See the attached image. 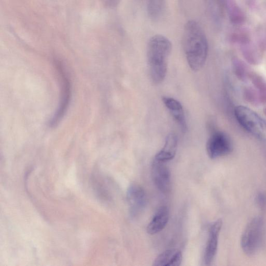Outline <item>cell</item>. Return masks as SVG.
<instances>
[{
    "label": "cell",
    "instance_id": "obj_1",
    "mask_svg": "<svg viewBox=\"0 0 266 266\" xmlns=\"http://www.w3.org/2000/svg\"><path fill=\"white\" fill-rule=\"evenodd\" d=\"M183 47L190 68L194 71L201 69L206 61L209 46L204 31L195 21H188L185 24Z\"/></svg>",
    "mask_w": 266,
    "mask_h": 266
},
{
    "label": "cell",
    "instance_id": "obj_2",
    "mask_svg": "<svg viewBox=\"0 0 266 266\" xmlns=\"http://www.w3.org/2000/svg\"><path fill=\"white\" fill-rule=\"evenodd\" d=\"M172 49L171 41L163 36H154L149 41L147 60L149 76L155 85L161 84L166 77Z\"/></svg>",
    "mask_w": 266,
    "mask_h": 266
},
{
    "label": "cell",
    "instance_id": "obj_3",
    "mask_svg": "<svg viewBox=\"0 0 266 266\" xmlns=\"http://www.w3.org/2000/svg\"><path fill=\"white\" fill-rule=\"evenodd\" d=\"M235 115L245 130L255 137L266 141V121L259 114L246 106H238Z\"/></svg>",
    "mask_w": 266,
    "mask_h": 266
},
{
    "label": "cell",
    "instance_id": "obj_4",
    "mask_svg": "<svg viewBox=\"0 0 266 266\" xmlns=\"http://www.w3.org/2000/svg\"><path fill=\"white\" fill-rule=\"evenodd\" d=\"M263 226L260 218L254 219L247 224L241 239V246L246 254L252 256L259 250L262 240Z\"/></svg>",
    "mask_w": 266,
    "mask_h": 266
},
{
    "label": "cell",
    "instance_id": "obj_5",
    "mask_svg": "<svg viewBox=\"0 0 266 266\" xmlns=\"http://www.w3.org/2000/svg\"><path fill=\"white\" fill-rule=\"evenodd\" d=\"M232 150L231 140L226 133L222 132H213L207 141L206 152L211 159H217L227 155Z\"/></svg>",
    "mask_w": 266,
    "mask_h": 266
},
{
    "label": "cell",
    "instance_id": "obj_6",
    "mask_svg": "<svg viewBox=\"0 0 266 266\" xmlns=\"http://www.w3.org/2000/svg\"><path fill=\"white\" fill-rule=\"evenodd\" d=\"M127 199L131 217H137L144 211L147 204L145 190L139 185L132 184L128 189Z\"/></svg>",
    "mask_w": 266,
    "mask_h": 266
},
{
    "label": "cell",
    "instance_id": "obj_7",
    "mask_svg": "<svg viewBox=\"0 0 266 266\" xmlns=\"http://www.w3.org/2000/svg\"><path fill=\"white\" fill-rule=\"evenodd\" d=\"M166 162L154 160L152 166L153 181L158 189L167 193L171 188V174Z\"/></svg>",
    "mask_w": 266,
    "mask_h": 266
},
{
    "label": "cell",
    "instance_id": "obj_8",
    "mask_svg": "<svg viewBox=\"0 0 266 266\" xmlns=\"http://www.w3.org/2000/svg\"><path fill=\"white\" fill-rule=\"evenodd\" d=\"M221 220L214 222L209 228V237L204 254V261L206 265L213 261L218 250L220 232L222 227Z\"/></svg>",
    "mask_w": 266,
    "mask_h": 266
},
{
    "label": "cell",
    "instance_id": "obj_9",
    "mask_svg": "<svg viewBox=\"0 0 266 266\" xmlns=\"http://www.w3.org/2000/svg\"><path fill=\"white\" fill-rule=\"evenodd\" d=\"M162 101L169 110L174 120L178 124L182 132L185 133L187 130V126L181 104L176 99L166 96L162 97Z\"/></svg>",
    "mask_w": 266,
    "mask_h": 266
},
{
    "label": "cell",
    "instance_id": "obj_10",
    "mask_svg": "<svg viewBox=\"0 0 266 266\" xmlns=\"http://www.w3.org/2000/svg\"><path fill=\"white\" fill-rule=\"evenodd\" d=\"M169 220L168 207L162 206L157 210L147 228L148 234L153 235L161 232L166 226Z\"/></svg>",
    "mask_w": 266,
    "mask_h": 266
},
{
    "label": "cell",
    "instance_id": "obj_11",
    "mask_svg": "<svg viewBox=\"0 0 266 266\" xmlns=\"http://www.w3.org/2000/svg\"><path fill=\"white\" fill-rule=\"evenodd\" d=\"M178 146V138L174 133H170L165 139L164 145L155 156V159L167 162L176 156Z\"/></svg>",
    "mask_w": 266,
    "mask_h": 266
},
{
    "label": "cell",
    "instance_id": "obj_12",
    "mask_svg": "<svg viewBox=\"0 0 266 266\" xmlns=\"http://www.w3.org/2000/svg\"><path fill=\"white\" fill-rule=\"evenodd\" d=\"M181 252L177 249H168L158 256L154 262L155 266H178L182 262Z\"/></svg>",
    "mask_w": 266,
    "mask_h": 266
},
{
    "label": "cell",
    "instance_id": "obj_13",
    "mask_svg": "<svg viewBox=\"0 0 266 266\" xmlns=\"http://www.w3.org/2000/svg\"><path fill=\"white\" fill-rule=\"evenodd\" d=\"M250 78L253 84L257 89L261 102L266 103V80L260 75L252 73Z\"/></svg>",
    "mask_w": 266,
    "mask_h": 266
},
{
    "label": "cell",
    "instance_id": "obj_14",
    "mask_svg": "<svg viewBox=\"0 0 266 266\" xmlns=\"http://www.w3.org/2000/svg\"><path fill=\"white\" fill-rule=\"evenodd\" d=\"M227 5L231 22L235 24L244 22L245 20L244 15L236 4L232 0H229Z\"/></svg>",
    "mask_w": 266,
    "mask_h": 266
},
{
    "label": "cell",
    "instance_id": "obj_15",
    "mask_svg": "<svg viewBox=\"0 0 266 266\" xmlns=\"http://www.w3.org/2000/svg\"><path fill=\"white\" fill-rule=\"evenodd\" d=\"M165 0H148V12L153 19L159 18L164 7Z\"/></svg>",
    "mask_w": 266,
    "mask_h": 266
},
{
    "label": "cell",
    "instance_id": "obj_16",
    "mask_svg": "<svg viewBox=\"0 0 266 266\" xmlns=\"http://www.w3.org/2000/svg\"><path fill=\"white\" fill-rule=\"evenodd\" d=\"M234 68L237 76L241 80H245L248 77H250L251 73L245 64L240 60H234Z\"/></svg>",
    "mask_w": 266,
    "mask_h": 266
},
{
    "label": "cell",
    "instance_id": "obj_17",
    "mask_svg": "<svg viewBox=\"0 0 266 266\" xmlns=\"http://www.w3.org/2000/svg\"><path fill=\"white\" fill-rule=\"evenodd\" d=\"M244 95L247 101L253 105L259 104L261 103L258 91L253 89L248 88L245 89Z\"/></svg>",
    "mask_w": 266,
    "mask_h": 266
},
{
    "label": "cell",
    "instance_id": "obj_18",
    "mask_svg": "<svg viewBox=\"0 0 266 266\" xmlns=\"http://www.w3.org/2000/svg\"><path fill=\"white\" fill-rule=\"evenodd\" d=\"M106 1L107 4L114 7L119 4L120 0H106Z\"/></svg>",
    "mask_w": 266,
    "mask_h": 266
}]
</instances>
